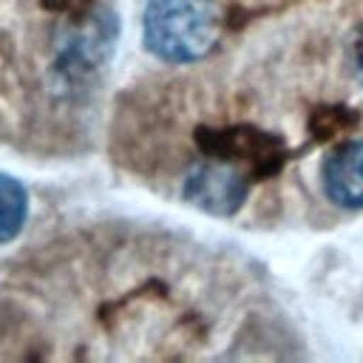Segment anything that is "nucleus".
Masks as SVG:
<instances>
[{"mask_svg":"<svg viewBox=\"0 0 363 363\" xmlns=\"http://www.w3.org/2000/svg\"><path fill=\"white\" fill-rule=\"evenodd\" d=\"M142 37L147 51L164 62H196L216 48L221 11L216 0H147Z\"/></svg>","mask_w":363,"mask_h":363,"instance_id":"obj_1","label":"nucleus"},{"mask_svg":"<svg viewBox=\"0 0 363 363\" xmlns=\"http://www.w3.org/2000/svg\"><path fill=\"white\" fill-rule=\"evenodd\" d=\"M247 176L227 159L196 162L182 182V196L210 216H233L247 199Z\"/></svg>","mask_w":363,"mask_h":363,"instance_id":"obj_2","label":"nucleus"},{"mask_svg":"<svg viewBox=\"0 0 363 363\" xmlns=\"http://www.w3.org/2000/svg\"><path fill=\"white\" fill-rule=\"evenodd\" d=\"M323 187L335 204L352 210L363 207V142H346L326 159Z\"/></svg>","mask_w":363,"mask_h":363,"instance_id":"obj_3","label":"nucleus"},{"mask_svg":"<svg viewBox=\"0 0 363 363\" xmlns=\"http://www.w3.org/2000/svg\"><path fill=\"white\" fill-rule=\"evenodd\" d=\"M28 218V190L20 179L0 173V244L20 235Z\"/></svg>","mask_w":363,"mask_h":363,"instance_id":"obj_4","label":"nucleus"}]
</instances>
